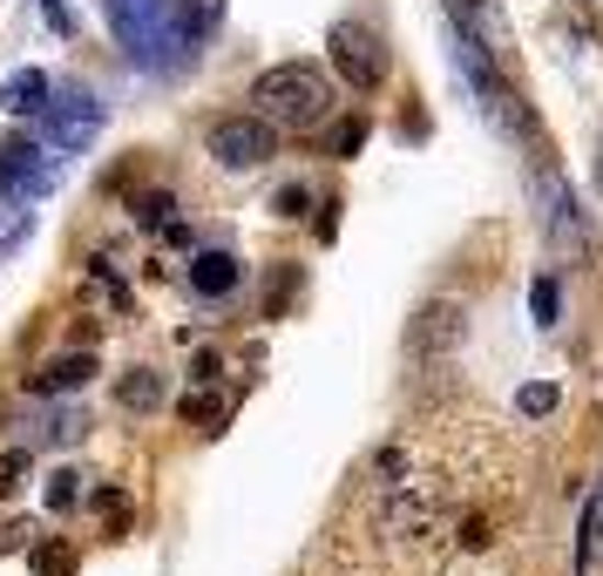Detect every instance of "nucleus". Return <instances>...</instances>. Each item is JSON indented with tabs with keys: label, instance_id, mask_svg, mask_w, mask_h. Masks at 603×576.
Listing matches in <instances>:
<instances>
[{
	"label": "nucleus",
	"instance_id": "1",
	"mask_svg": "<svg viewBox=\"0 0 603 576\" xmlns=\"http://www.w3.org/2000/svg\"><path fill=\"white\" fill-rule=\"evenodd\" d=\"M489 482L481 420H427L380 441L312 550V576H448L455 550H489L474 488Z\"/></svg>",
	"mask_w": 603,
	"mask_h": 576
},
{
	"label": "nucleus",
	"instance_id": "2",
	"mask_svg": "<svg viewBox=\"0 0 603 576\" xmlns=\"http://www.w3.org/2000/svg\"><path fill=\"white\" fill-rule=\"evenodd\" d=\"M252 102L271 129H319L333 109V82L319 75L312 61H278L252 82Z\"/></svg>",
	"mask_w": 603,
	"mask_h": 576
},
{
	"label": "nucleus",
	"instance_id": "3",
	"mask_svg": "<svg viewBox=\"0 0 603 576\" xmlns=\"http://www.w3.org/2000/svg\"><path fill=\"white\" fill-rule=\"evenodd\" d=\"M109 21L123 34V48L143 61V68H170L197 34L183 21V0H109Z\"/></svg>",
	"mask_w": 603,
	"mask_h": 576
},
{
	"label": "nucleus",
	"instance_id": "4",
	"mask_svg": "<svg viewBox=\"0 0 603 576\" xmlns=\"http://www.w3.org/2000/svg\"><path fill=\"white\" fill-rule=\"evenodd\" d=\"M455 61H461V75L474 82V95H481V115L502 129V136H515V143H543V129H536V109L522 102V89L509 82V75H495L489 61H481V48L468 42V34H455Z\"/></svg>",
	"mask_w": 603,
	"mask_h": 576
},
{
	"label": "nucleus",
	"instance_id": "5",
	"mask_svg": "<svg viewBox=\"0 0 603 576\" xmlns=\"http://www.w3.org/2000/svg\"><path fill=\"white\" fill-rule=\"evenodd\" d=\"M42 136L62 149V157H75V149H89L96 136H102V102L89 95V89H48V102H42Z\"/></svg>",
	"mask_w": 603,
	"mask_h": 576
},
{
	"label": "nucleus",
	"instance_id": "6",
	"mask_svg": "<svg viewBox=\"0 0 603 576\" xmlns=\"http://www.w3.org/2000/svg\"><path fill=\"white\" fill-rule=\"evenodd\" d=\"M326 48H333V68L346 75L359 95H373V89L387 82V48H380V34H373L367 21H333Z\"/></svg>",
	"mask_w": 603,
	"mask_h": 576
},
{
	"label": "nucleus",
	"instance_id": "7",
	"mask_svg": "<svg viewBox=\"0 0 603 576\" xmlns=\"http://www.w3.org/2000/svg\"><path fill=\"white\" fill-rule=\"evenodd\" d=\"M204 149H211V163H224V170H258L278 149V136H271L265 115H224V123L204 129Z\"/></svg>",
	"mask_w": 603,
	"mask_h": 576
},
{
	"label": "nucleus",
	"instance_id": "8",
	"mask_svg": "<svg viewBox=\"0 0 603 576\" xmlns=\"http://www.w3.org/2000/svg\"><path fill=\"white\" fill-rule=\"evenodd\" d=\"M237 285H245V264H237L231 251H197L190 258V292L197 298H231Z\"/></svg>",
	"mask_w": 603,
	"mask_h": 576
},
{
	"label": "nucleus",
	"instance_id": "9",
	"mask_svg": "<svg viewBox=\"0 0 603 576\" xmlns=\"http://www.w3.org/2000/svg\"><path fill=\"white\" fill-rule=\"evenodd\" d=\"M455 339H461V305H427V313L414 319V332H407V353L421 360V353H434V346L448 353Z\"/></svg>",
	"mask_w": 603,
	"mask_h": 576
},
{
	"label": "nucleus",
	"instance_id": "10",
	"mask_svg": "<svg viewBox=\"0 0 603 576\" xmlns=\"http://www.w3.org/2000/svg\"><path fill=\"white\" fill-rule=\"evenodd\" d=\"M102 366H96V353H62V360H48L42 373H34V394H75V387H89Z\"/></svg>",
	"mask_w": 603,
	"mask_h": 576
},
{
	"label": "nucleus",
	"instance_id": "11",
	"mask_svg": "<svg viewBox=\"0 0 603 576\" xmlns=\"http://www.w3.org/2000/svg\"><path fill=\"white\" fill-rule=\"evenodd\" d=\"M48 75L42 68H21V75H8V82H0V109L8 115H42V102H48Z\"/></svg>",
	"mask_w": 603,
	"mask_h": 576
},
{
	"label": "nucleus",
	"instance_id": "12",
	"mask_svg": "<svg viewBox=\"0 0 603 576\" xmlns=\"http://www.w3.org/2000/svg\"><path fill=\"white\" fill-rule=\"evenodd\" d=\"M448 14H455V34H468L474 48H502V27L481 0H448Z\"/></svg>",
	"mask_w": 603,
	"mask_h": 576
},
{
	"label": "nucleus",
	"instance_id": "13",
	"mask_svg": "<svg viewBox=\"0 0 603 576\" xmlns=\"http://www.w3.org/2000/svg\"><path fill=\"white\" fill-rule=\"evenodd\" d=\"M115 400H123L130 414H149V407H164V400H170V387H164V373L136 366V373H123V387H115Z\"/></svg>",
	"mask_w": 603,
	"mask_h": 576
},
{
	"label": "nucleus",
	"instance_id": "14",
	"mask_svg": "<svg viewBox=\"0 0 603 576\" xmlns=\"http://www.w3.org/2000/svg\"><path fill=\"white\" fill-rule=\"evenodd\" d=\"M34 157H42L34 143H8V149H0V190L27 183V177H34Z\"/></svg>",
	"mask_w": 603,
	"mask_h": 576
},
{
	"label": "nucleus",
	"instance_id": "15",
	"mask_svg": "<svg viewBox=\"0 0 603 576\" xmlns=\"http://www.w3.org/2000/svg\"><path fill=\"white\" fill-rule=\"evenodd\" d=\"M556 400H562V394L549 387V380H529V387L515 394V414H522V420H543V414H556Z\"/></svg>",
	"mask_w": 603,
	"mask_h": 576
},
{
	"label": "nucleus",
	"instance_id": "16",
	"mask_svg": "<svg viewBox=\"0 0 603 576\" xmlns=\"http://www.w3.org/2000/svg\"><path fill=\"white\" fill-rule=\"evenodd\" d=\"M224 407H231L224 394H183V400H177V414L190 420V428H204V420H224Z\"/></svg>",
	"mask_w": 603,
	"mask_h": 576
},
{
	"label": "nucleus",
	"instance_id": "17",
	"mask_svg": "<svg viewBox=\"0 0 603 576\" xmlns=\"http://www.w3.org/2000/svg\"><path fill=\"white\" fill-rule=\"evenodd\" d=\"M75 502H82V475H75V468H55V475H48V509L62 516V509H75Z\"/></svg>",
	"mask_w": 603,
	"mask_h": 576
},
{
	"label": "nucleus",
	"instance_id": "18",
	"mask_svg": "<svg viewBox=\"0 0 603 576\" xmlns=\"http://www.w3.org/2000/svg\"><path fill=\"white\" fill-rule=\"evenodd\" d=\"M21 475H27V454H21V448H14V454H0V495H14Z\"/></svg>",
	"mask_w": 603,
	"mask_h": 576
},
{
	"label": "nucleus",
	"instance_id": "19",
	"mask_svg": "<svg viewBox=\"0 0 603 576\" xmlns=\"http://www.w3.org/2000/svg\"><path fill=\"white\" fill-rule=\"evenodd\" d=\"M529 305H536V319L549 326V319H556V285H549V279H536V292H529Z\"/></svg>",
	"mask_w": 603,
	"mask_h": 576
},
{
	"label": "nucleus",
	"instance_id": "20",
	"mask_svg": "<svg viewBox=\"0 0 603 576\" xmlns=\"http://www.w3.org/2000/svg\"><path fill=\"white\" fill-rule=\"evenodd\" d=\"M278 204H286V217H299V211L312 204V190H305V183H286V190H278Z\"/></svg>",
	"mask_w": 603,
	"mask_h": 576
},
{
	"label": "nucleus",
	"instance_id": "21",
	"mask_svg": "<svg viewBox=\"0 0 603 576\" xmlns=\"http://www.w3.org/2000/svg\"><path fill=\"white\" fill-rule=\"evenodd\" d=\"M34 569H42V576H68V550H42V556H34Z\"/></svg>",
	"mask_w": 603,
	"mask_h": 576
},
{
	"label": "nucleus",
	"instance_id": "22",
	"mask_svg": "<svg viewBox=\"0 0 603 576\" xmlns=\"http://www.w3.org/2000/svg\"><path fill=\"white\" fill-rule=\"evenodd\" d=\"M136 217H143V224H164V217H170V204H164V197H143V211H136Z\"/></svg>",
	"mask_w": 603,
	"mask_h": 576
},
{
	"label": "nucleus",
	"instance_id": "23",
	"mask_svg": "<svg viewBox=\"0 0 603 576\" xmlns=\"http://www.w3.org/2000/svg\"><path fill=\"white\" fill-rule=\"evenodd\" d=\"M596 190H603V149H596Z\"/></svg>",
	"mask_w": 603,
	"mask_h": 576
},
{
	"label": "nucleus",
	"instance_id": "24",
	"mask_svg": "<svg viewBox=\"0 0 603 576\" xmlns=\"http://www.w3.org/2000/svg\"><path fill=\"white\" fill-rule=\"evenodd\" d=\"M596 509H603V495H596Z\"/></svg>",
	"mask_w": 603,
	"mask_h": 576
}]
</instances>
